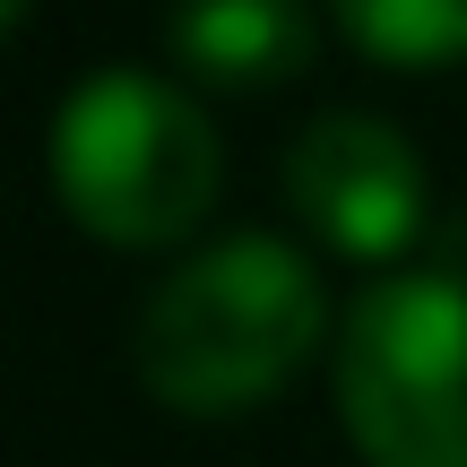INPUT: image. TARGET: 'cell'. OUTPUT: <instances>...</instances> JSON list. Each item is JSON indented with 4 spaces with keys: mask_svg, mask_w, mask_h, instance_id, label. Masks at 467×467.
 <instances>
[{
    "mask_svg": "<svg viewBox=\"0 0 467 467\" xmlns=\"http://www.w3.org/2000/svg\"><path fill=\"white\" fill-rule=\"evenodd\" d=\"M26 17H35V0H0V26H9V35L26 26Z\"/></svg>",
    "mask_w": 467,
    "mask_h": 467,
    "instance_id": "52a82bcc",
    "label": "cell"
},
{
    "mask_svg": "<svg viewBox=\"0 0 467 467\" xmlns=\"http://www.w3.org/2000/svg\"><path fill=\"white\" fill-rule=\"evenodd\" d=\"M329 337V277L312 268V251H295L285 234H225L156 277L130 329V364L165 416L225 424L268 407Z\"/></svg>",
    "mask_w": 467,
    "mask_h": 467,
    "instance_id": "6da1fadb",
    "label": "cell"
},
{
    "mask_svg": "<svg viewBox=\"0 0 467 467\" xmlns=\"http://www.w3.org/2000/svg\"><path fill=\"white\" fill-rule=\"evenodd\" d=\"M165 44L208 87H285L320 61V17L303 0H173Z\"/></svg>",
    "mask_w": 467,
    "mask_h": 467,
    "instance_id": "5b68a950",
    "label": "cell"
},
{
    "mask_svg": "<svg viewBox=\"0 0 467 467\" xmlns=\"http://www.w3.org/2000/svg\"><path fill=\"white\" fill-rule=\"evenodd\" d=\"M285 208L303 217L329 260H355V268H389L416 251L424 234V156L416 139L399 130L389 113H312L285 148Z\"/></svg>",
    "mask_w": 467,
    "mask_h": 467,
    "instance_id": "277c9868",
    "label": "cell"
},
{
    "mask_svg": "<svg viewBox=\"0 0 467 467\" xmlns=\"http://www.w3.org/2000/svg\"><path fill=\"white\" fill-rule=\"evenodd\" d=\"M44 173L78 234L113 251H173L217 208L225 148L191 87L156 69H96L52 104Z\"/></svg>",
    "mask_w": 467,
    "mask_h": 467,
    "instance_id": "7a4b0ae2",
    "label": "cell"
},
{
    "mask_svg": "<svg viewBox=\"0 0 467 467\" xmlns=\"http://www.w3.org/2000/svg\"><path fill=\"white\" fill-rule=\"evenodd\" d=\"M329 399L364 467H467V277H372L337 320Z\"/></svg>",
    "mask_w": 467,
    "mask_h": 467,
    "instance_id": "3957f363",
    "label": "cell"
},
{
    "mask_svg": "<svg viewBox=\"0 0 467 467\" xmlns=\"http://www.w3.org/2000/svg\"><path fill=\"white\" fill-rule=\"evenodd\" d=\"M329 17L372 69H459L467 61V0H329Z\"/></svg>",
    "mask_w": 467,
    "mask_h": 467,
    "instance_id": "8992f818",
    "label": "cell"
}]
</instances>
